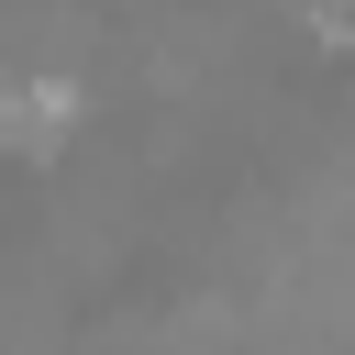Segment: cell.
<instances>
[{"label":"cell","mask_w":355,"mask_h":355,"mask_svg":"<svg viewBox=\"0 0 355 355\" xmlns=\"http://www.w3.org/2000/svg\"><path fill=\"white\" fill-rule=\"evenodd\" d=\"M67 122H78V89H67V78H22V89L0 100V133H11V144H55Z\"/></svg>","instance_id":"6da1fadb"}]
</instances>
